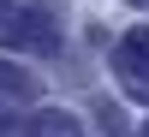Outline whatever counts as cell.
<instances>
[{
	"instance_id": "cell-3",
	"label": "cell",
	"mask_w": 149,
	"mask_h": 137,
	"mask_svg": "<svg viewBox=\"0 0 149 137\" xmlns=\"http://www.w3.org/2000/svg\"><path fill=\"white\" fill-rule=\"evenodd\" d=\"M149 66V24H137L131 36H119V48H113V78L119 72H143Z\"/></svg>"
},
{
	"instance_id": "cell-2",
	"label": "cell",
	"mask_w": 149,
	"mask_h": 137,
	"mask_svg": "<svg viewBox=\"0 0 149 137\" xmlns=\"http://www.w3.org/2000/svg\"><path fill=\"white\" fill-rule=\"evenodd\" d=\"M18 131H24V137H84V125L66 113V107H42V113H30Z\"/></svg>"
},
{
	"instance_id": "cell-1",
	"label": "cell",
	"mask_w": 149,
	"mask_h": 137,
	"mask_svg": "<svg viewBox=\"0 0 149 137\" xmlns=\"http://www.w3.org/2000/svg\"><path fill=\"white\" fill-rule=\"evenodd\" d=\"M0 48L18 54H60V24L30 0H0Z\"/></svg>"
},
{
	"instance_id": "cell-7",
	"label": "cell",
	"mask_w": 149,
	"mask_h": 137,
	"mask_svg": "<svg viewBox=\"0 0 149 137\" xmlns=\"http://www.w3.org/2000/svg\"><path fill=\"white\" fill-rule=\"evenodd\" d=\"M137 137H149V125H143V131H137Z\"/></svg>"
},
{
	"instance_id": "cell-4",
	"label": "cell",
	"mask_w": 149,
	"mask_h": 137,
	"mask_svg": "<svg viewBox=\"0 0 149 137\" xmlns=\"http://www.w3.org/2000/svg\"><path fill=\"white\" fill-rule=\"evenodd\" d=\"M0 95H18V102H30L36 95V78L24 66H12V60H0Z\"/></svg>"
},
{
	"instance_id": "cell-6",
	"label": "cell",
	"mask_w": 149,
	"mask_h": 137,
	"mask_svg": "<svg viewBox=\"0 0 149 137\" xmlns=\"http://www.w3.org/2000/svg\"><path fill=\"white\" fill-rule=\"evenodd\" d=\"M0 137H12V125H6V119H0Z\"/></svg>"
},
{
	"instance_id": "cell-5",
	"label": "cell",
	"mask_w": 149,
	"mask_h": 137,
	"mask_svg": "<svg viewBox=\"0 0 149 137\" xmlns=\"http://www.w3.org/2000/svg\"><path fill=\"white\" fill-rule=\"evenodd\" d=\"M119 90H125L131 102H149V66L143 72H119Z\"/></svg>"
},
{
	"instance_id": "cell-8",
	"label": "cell",
	"mask_w": 149,
	"mask_h": 137,
	"mask_svg": "<svg viewBox=\"0 0 149 137\" xmlns=\"http://www.w3.org/2000/svg\"><path fill=\"white\" fill-rule=\"evenodd\" d=\"M137 6H149V0H137Z\"/></svg>"
}]
</instances>
